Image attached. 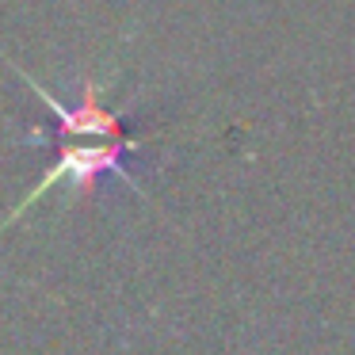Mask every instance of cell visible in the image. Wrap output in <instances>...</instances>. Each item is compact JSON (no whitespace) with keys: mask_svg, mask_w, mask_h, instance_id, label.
<instances>
[{"mask_svg":"<svg viewBox=\"0 0 355 355\" xmlns=\"http://www.w3.org/2000/svg\"><path fill=\"white\" fill-rule=\"evenodd\" d=\"M138 149H141V141H134V138H123V141H65L62 153H58V161H54V168H46V176H42L39 184L31 187V195L0 222V230H8L19 214H27V210L50 191V187L65 184V180H69V187H73L77 199H88V195L96 191V184H100V176H107V172L123 176L126 184L138 191V184H134V180L126 176V168H123V157L138 153Z\"/></svg>","mask_w":355,"mask_h":355,"instance_id":"cell-1","label":"cell"},{"mask_svg":"<svg viewBox=\"0 0 355 355\" xmlns=\"http://www.w3.org/2000/svg\"><path fill=\"white\" fill-rule=\"evenodd\" d=\"M19 77L31 85V92L39 96V100L50 107V115L58 119L54 141H92V138H96V141H123V138H126V134H123V119L100 103V85H96V77H85L77 107H65V103H58L54 96H50L46 88L39 85V80L27 77V73H19Z\"/></svg>","mask_w":355,"mask_h":355,"instance_id":"cell-2","label":"cell"}]
</instances>
